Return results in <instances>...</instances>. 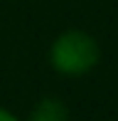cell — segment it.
Listing matches in <instances>:
<instances>
[{
  "label": "cell",
  "instance_id": "3957f363",
  "mask_svg": "<svg viewBox=\"0 0 118 121\" xmlns=\"http://www.w3.org/2000/svg\"><path fill=\"white\" fill-rule=\"evenodd\" d=\"M0 121H17L12 116V114H8V111H3V109H0Z\"/></svg>",
  "mask_w": 118,
  "mask_h": 121
},
{
  "label": "cell",
  "instance_id": "6da1fadb",
  "mask_svg": "<svg viewBox=\"0 0 118 121\" xmlns=\"http://www.w3.org/2000/svg\"><path fill=\"white\" fill-rule=\"evenodd\" d=\"M98 59V47L84 32H64L52 45V64L62 74H84Z\"/></svg>",
  "mask_w": 118,
  "mask_h": 121
},
{
  "label": "cell",
  "instance_id": "7a4b0ae2",
  "mask_svg": "<svg viewBox=\"0 0 118 121\" xmlns=\"http://www.w3.org/2000/svg\"><path fill=\"white\" fill-rule=\"evenodd\" d=\"M30 121H67V109L57 99H42L32 111Z\"/></svg>",
  "mask_w": 118,
  "mask_h": 121
}]
</instances>
